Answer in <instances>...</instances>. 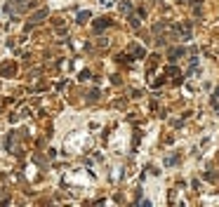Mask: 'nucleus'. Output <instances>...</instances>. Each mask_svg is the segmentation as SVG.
<instances>
[{
  "label": "nucleus",
  "mask_w": 219,
  "mask_h": 207,
  "mask_svg": "<svg viewBox=\"0 0 219 207\" xmlns=\"http://www.w3.org/2000/svg\"><path fill=\"white\" fill-rule=\"evenodd\" d=\"M106 24H108V21H97V24H94V28H97V31H101V28H104Z\"/></svg>",
  "instance_id": "7ed1b4c3"
},
{
  "label": "nucleus",
  "mask_w": 219,
  "mask_h": 207,
  "mask_svg": "<svg viewBox=\"0 0 219 207\" xmlns=\"http://www.w3.org/2000/svg\"><path fill=\"white\" fill-rule=\"evenodd\" d=\"M165 162H167V165H175V162H177V155H170V158H167Z\"/></svg>",
  "instance_id": "20e7f679"
},
{
  "label": "nucleus",
  "mask_w": 219,
  "mask_h": 207,
  "mask_svg": "<svg viewBox=\"0 0 219 207\" xmlns=\"http://www.w3.org/2000/svg\"><path fill=\"white\" fill-rule=\"evenodd\" d=\"M45 17H47V9H40L38 14H33V19H31V24H40V21H43Z\"/></svg>",
  "instance_id": "f257e3e1"
},
{
  "label": "nucleus",
  "mask_w": 219,
  "mask_h": 207,
  "mask_svg": "<svg viewBox=\"0 0 219 207\" xmlns=\"http://www.w3.org/2000/svg\"><path fill=\"white\" fill-rule=\"evenodd\" d=\"M217 97H219V87H217Z\"/></svg>",
  "instance_id": "39448f33"
},
{
  "label": "nucleus",
  "mask_w": 219,
  "mask_h": 207,
  "mask_svg": "<svg viewBox=\"0 0 219 207\" xmlns=\"http://www.w3.org/2000/svg\"><path fill=\"white\" fill-rule=\"evenodd\" d=\"M179 2H186V0H179Z\"/></svg>",
  "instance_id": "423d86ee"
},
{
  "label": "nucleus",
  "mask_w": 219,
  "mask_h": 207,
  "mask_svg": "<svg viewBox=\"0 0 219 207\" xmlns=\"http://www.w3.org/2000/svg\"><path fill=\"white\" fill-rule=\"evenodd\" d=\"M87 19H90V12H80V14H78V21H80V24H83V21H87Z\"/></svg>",
  "instance_id": "f03ea898"
}]
</instances>
